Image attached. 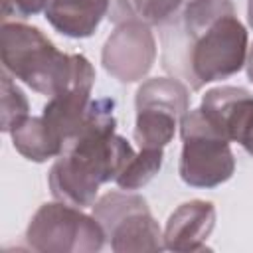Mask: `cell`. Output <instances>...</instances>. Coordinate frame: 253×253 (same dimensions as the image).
Returning a JSON list of instances; mask_svg holds the SVG:
<instances>
[{"label": "cell", "mask_w": 253, "mask_h": 253, "mask_svg": "<svg viewBox=\"0 0 253 253\" xmlns=\"http://www.w3.org/2000/svg\"><path fill=\"white\" fill-rule=\"evenodd\" d=\"M200 109L229 140L253 156V95L243 87L221 85L206 91Z\"/></svg>", "instance_id": "9"}, {"label": "cell", "mask_w": 253, "mask_h": 253, "mask_svg": "<svg viewBox=\"0 0 253 253\" xmlns=\"http://www.w3.org/2000/svg\"><path fill=\"white\" fill-rule=\"evenodd\" d=\"M115 128V99H91L83 126L49 168L47 184L55 200L93 208L101 184L117 180L136 152Z\"/></svg>", "instance_id": "1"}, {"label": "cell", "mask_w": 253, "mask_h": 253, "mask_svg": "<svg viewBox=\"0 0 253 253\" xmlns=\"http://www.w3.org/2000/svg\"><path fill=\"white\" fill-rule=\"evenodd\" d=\"M182 154L180 178L192 188H215L235 172V158L229 140L213 126L204 111L190 109L180 119Z\"/></svg>", "instance_id": "4"}, {"label": "cell", "mask_w": 253, "mask_h": 253, "mask_svg": "<svg viewBox=\"0 0 253 253\" xmlns=\"http://www.w3.org/2000/svg\"><path fill=\"white\" fill-rule=\"evenodd\" d=\"M164 162V148H140L138 154L130 158L125 170L117 176V186L126 192L140 190L146 186L162 168Z\"/></svg>", "instance_id": "13"}, {"label": "cell", "mask_w": 253, "mask_h": 253, "mask_svg": "<svg viewBox=\"0 0 253 253\" xmlns=\"http://www.w3.org/2000/svg\"><path fill=\"white\" fill-rule=\"evenodd\" d=\"M26 241L40 253H97L107 235L95 215L65 202H49L32 215Z\"/></svg>", "instance_id": "5"}, {"label": "cell", "mask_w": 253, "mask_h": 253, "mask_svg": "<svg viewBox=\"0 0 253 253\" xmlns=\"http://www.w3.org/2000/svg\"><path fill=\"white\" fill-rule=\"evenodd\" d=\"M156 61V40L150 26L140 18L117 24L107 38L101 63L119 83H136L148 75Z\"/></svg>", "instance_id": "8"}, {"label": "cell", "mask_w": 253, "mask_h": 253, "mask_svg": "<svg viewBox=\"0 0 253 253\" xmlns=\"http://www.w3.org/2000/svg\"><path fill=\"white\" fill-rule=\"evenodd\" d=\"M184 42L182 73L192 89H202L206 83L227 79L245 67L249 51V36L235 12L221 14L213 20L182 26Z\"/></svg>", "instance_id": "3"}, {"label": "cell", "mask_w": 253, "mask_h": 253, "mask_svg": "<svg viewBox=\"0 0 253 253\" xmlns=\"http://www.w3.org/2000/svg\"><path fill=\"white\" fill-rule=\"evenodd\" d=\"M51 0H0L2 4V22H8L10 18L26 20L30 16L40 14L47 8Z\"/></svg>", "instance_id": "16"}, {"label": "cell", "mask_w": 253, "mask_h": 253, "mask_svg": "<svg viewBox=\"0 0 253 253\" xmlns=\"http://www.w3.org/2000/svg\"><path fill=\"white\" fill-rule=\"evenodd\" d=\"M30 105L24 91L12 81L8 71H2L0 81V128L2 132H10L24 119L30 117Z\"/></svg>", "instance_id": "14"}, {"label": "cell", "mask_w": 253, "mask_h": 253, "mask_svg": "<svg viewBox=\"0 0 253 253\" xmlns=\"http://www.w3.org/2000/svg\"><path fill=\"white\" fill-rule=\"evenodd\" d=\"M190 0H142L138 18L148 26H170Z\"/></svg>", "instance_id": "15"}, {"label": "cell", "mask_w": 253, "mask_h": 253, "mask_svg": "<svg viewBox=\"0 0 253 253\" xmlns=\"http://www.w3.org/2000/svg\"><path fill=\"white\" fill-rule=\"evenodd\" d=\"M14 148L32 162H45L63 152V142L49 128L43 117H28L10 130Z\"/></svg>", "instance_id": "12"}, {"label": "cell", "mask_w": 253, "mask_h": 253, "mask_svg": "<svg viewBox=\"0 0 253 253\" xmlns=\"http://www.w3.org/2000/svg\"><path fill=\"white\" fill-rule=\"evenodd\" d=\"M134 107V142L140 148H164L190 111V89L178 77H152L136 89Z\"/></svg>", "instance_id": "7"}, {"label": "cell", "mask_w": 253, "mask_h": 253, "mask_svg": "<svg viewBox=\"0 0 253 253\" xmlns=\"http://www.w3.org/2000/svg\"><path fill=\"white\" fill-rule=\"evenodd\" d=\"M142 0H111V16L117 24L128 18H138Z\"/></svg>", "instance_id": "17"}, {"label": "cell", "mask_w": 253, "mask_h": 253, "mask_svg": "<svg viewBox=\"0 0 253 253\" xmlns=\"http://www.w3.org/2000/svg\"><path fill=\"white\" fill-rule=\"evenodd\" d=\"M245 69H247V79L253 83V43L249 45L247 51V61H245Z\"/></svg>", "instance_id": "18"}, {"label": "cell", "mask_w": 253, "mask_h": 253, "mask_svg": "<svg viewBox=\"0 0 253 253\" xmlns=\"http://www.w3.org/2000/svg\"><path fill=\"white\" fill-rule=\"evenodd\" d=\"M111 10V0H51L43 10L49 26L65 38H91Z\"/></svg>", "instance_id": "11"}, {"label": "cell", "mask_w": 253, "mask_h": 253, "mask_svg": "<svg viewBox=\"0 0 253 253\" xmlns=\"http://www.w3.org/2000/svg\"><path fill=\"white\" fill-rule=\"evenodd\" d=\"M81 53H65L36 26L2 22L0 59L4 71L40 95L53 97L75 77Z\"/></svg>", "instance_id": "2"}, {"label": "cell", "mask_w": 253, "mask_h": 253, "mask_svg": "<svg viewBox=\"0 0 253 253\" xmlns=\"http://www.w3.org/2000/svg\"><path fill=\"white\" fill-rule=\"evenodd\" d=\"M93 215L103 225L115 253L162 251L164 235L142 196L109 192L93 204Z\"/></svg>", "instance_id": "6"}, {"label": "cell", "mask_w": 253, "mask_h": 253, "mask_svg": "<svg viewBox=\"0 0 253 253\" xmlns=\"http://www.w3.org/2000/svg\"><path fill=\"white\" fill-rule=\"evenodd\" d=\"M247 22L253 28V0H247Z\"/></svg>", "instance_id": "19"}, {"label": "cell", "mask_w": 253, "mask_h": 253, "mask_svg": "<svg viewBox=\"0 0 253 253\" xmlns=\"http://www.w3.org/2000/svg\"><path fill=\"white\" fill-rule=\"evenodd\" d=\"M215 227V206L206 200L180 204L168 217L164 235L166 251H204Z\"/></svg>", "instance_id": "10"}]
</instances>
